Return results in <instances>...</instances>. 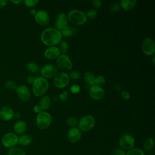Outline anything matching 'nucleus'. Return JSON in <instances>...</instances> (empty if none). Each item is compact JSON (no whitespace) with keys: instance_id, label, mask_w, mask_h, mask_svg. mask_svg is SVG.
<instances>
[{"instance_id":"1","label":"nucleus","mask_w":155,"mask_h":155,"mask_svg":"<svg viewBox=\"0 0 155 155\" xmlns=\"http://www.w3.org/2000/svg\"><path fill=\"white\" fill-rule=\"evenodd\" d=\"M41 41L45 45L48 47L56 46L62 41V36L61 31L53 27H48L44 29L41 34Z\"/></svg>"},{"instance_id":"2","label":"nucleus","mask_w":155,"mask_h":155,"mask_svg":"<svg viewBox=\"0 0 155 155\" xmlns=\"http://www.w3.org/2000/svg\"><path fill=\"white\" fill-rule=\"evenodd\" d=\"M31 85L33 93L36 97H42L44 96L49 88L48 80L42 76L35 78Z\"/></svg>"},{"instance_id":"3","label":"nucleus","mask_w":155,"mask_h":155,"mask_svg":"<svg viewBox=\"0 0 155 155\" xmlns=\"http://www.w3.org/2000/svg\"><path fill=\"white\" fill-rule=\"evenodd\" d=\"M68 20L74 25L81 26L87 21L85 13L78 9L70 10L67 15Z\"/></svg>"},{"instance_id":"4","label":"nucleus","mask_w":155,"mask_h":155,"mask_svg":"<svg viewBox=\"0 0 155 155\" xmlns=\"http://www.w3.org/2000/svg\"><path fill=\"white\" fill-rule=\"evenodd\" d=\"M52 122L51 115L45 111H42L38 114L36 117V124L37 127L41 130L48 128Z\"/></svg>"},{"instance_id":"5","label":"nucleus","mask_w":155,"mask_h":155,"mask_svg":"<svg viewBox=\"0 0 155 155\" xmlns=\"http://www.w3.org/2000/svg\"><path fill=\"white\" fill-rule=\"evenodd\" d=\"M96 120L91 114H87L82 116L78 120V128L83 132H88L93 129L95 126Z\"/></svg>"},{"instance_id":"6","label":"nucleus","mask_w":155,"mask_h":155,"mask_svg":"<svg viewBox=\"0 0 155 155\" xmlns=\"http://www.w3.org/2000/svg\"><path fill=\"white\" fill-rule=\"evenodd\" d=\"M119 147L125 150H130L134 148L136 144V140L134 137L128 134L122 135L119 139L118 141Z\"/></svg>"},{"instance_id":"7","label":"nucleus","mask_w":155,"mask_h":155,"mask_svg":"<svg viewBox=\"0 0 155 155\" xmlns=\"http://www.w3.org/2000/svg\"><path fill=\"white\" fill-rule=\"evenodd\" d=\"M56 67L65 71L70 70L73 68V62L66 54H61L56 59Z\"/></svg>"},{"instance_id":"8","label":"nucleus","mask_w":155,"mask_h":155,"mask_svg":"<svg viewBox=\"0 0 155 155\" xmlns=\"http://www.w3.org/2000/svg\"><path fill=\"white\" fill-rule=\"evenodd\" d=\"M1 143L5 148L15 147L18 143V136L13 132L6 133L1 139Z\"/></svg>"},{"instance_id":"9","label":"nucleus","mask_w":155,"mask_h":155,"mask_svg":"<svg viewBox=\"0 0 155 155\" xmlns=\"http://www.w3.org/2000/svg\"><path fill=\"white\" fill-rule=\"evenodd\" d=\"M141 49L143 53L148 56L154 55L155 53V42L151 38H145L141 44Z\"/></svg>"},{"instance_id":"10","label":"nucleus","mask_w":155,"mask_h":155,"mask_svg":"<svg viewBox=\"0 0 155 155\" xmlns=\"http://www.w3.org/2000/svg\"><path fill=\"white\" fill-rule=\"evenodd\" d=\"M69 82V76L65 72H60L57 73L53 79L54 85L59 89L66 87L68 85Z\"/></svg>"},{"instance_id":"11","label":"nucleus","mask_w":155,"mask_h":155,"mask_svg":"<svg viewBox=\"0 0 155 155\" xmlns=\"http://www.w3.org/2000/svg\"><path fill=\"white\" fill-rule=\"evenodd\" d=\"M40 71L42 78L46 79H51L58 73V67L53 64H45L41 67Z\"/></svg>"},{"instance_id":"12","label":"nucleus","mask_w":155,"mask_h":155,"mask_svg":"<svg viewBox=\"0 0 155 155\" xmlns=\"http://www.w3.org/2000/svg\"><path fill=\"white\" fill-rule=\"evenodd\" d=\"M88 94L92 99L95 101H100L104 97L105 91L102 87L93 85L90 87Z\"/></svg>"},{"instance_id":"13","label":"nucleus","mask_w":155,"mask_h":155,"mask_svg":"<svg viewBox=\"0 0 155 155\" xmlns=\"http://www.w3.org/2000/svg\"><path fill=\"white\" fill-rule=\"evenodd\" d=\"M35 22L39 25H47L50 22V16L47 12L44 10H40L36 12L34 16Z\"/></svg>"},{"instance_id":"14","label":"nucleus","mask_w":155,"mask_h":155,"mask_svg":"<svg viewBox=\"0 0 155 155\" xmlns=\"http://www.w3.org/2000/svg\"><path fill=\"white\" fill-rule=\"evenodd\" d=\"M67 139L71 143L78 142L82 137V131L76 127L70 128L67 132Z\"/></svg>"},{"instance_id":"15","label":"nucleus","mask_w":155,"mask_h":155,"mask_svg":"<svg viewBox=\"0 0 155 155\" xmlns=\"http://www.w3.org/2000/svg\"><path fill=\"white\" fill-rule=\"evenodd\" d=\"M16 93L19 98L24 101L27 102L30 98V92L28 88L24 84H21L18 85L16 88Z\"/></svg>"},{"instance_id":"16","label":"nucleus","mask_w":155,"mask_h":155,"mask_svg":"<svg viewBox=\"0 0 155 155\" xmlns=\"http://www.w3.org/2000/svg\"><path fill=\"white\" fill-rule=\"evenodd\" d=\"M68 17L67 15H66L64 12L59 13L56 17L54 25L56 27V28L61 30L64 27L67 26L68 24Z\"/></svg>"},{"instance_id":"17","label":"nucleus","mask_w":155,"mask_h":155,"mask_svg":"<svg viewBox=\"0 0 155 155\" xmlns=\"http://www.w3.org/2000/svg\"><path fill=\"white\" fill-rule=\"evenodd\" d=\"M59 50L56 46L48 47L46 48L44 53V57L49 60L56 59L61 54Z\"/></svg>"},{"instance_id":"18","label":"nucleus","mask_w":155,"mask_h":155,"mask_svg":"<svg viewBox=\"0 0 155 155\" xmlns=\"http://www.w3.org/2000/svg\"><path fill=\"white\" fill-rule=\"evenodd\" d=\"M27 126L25 121L22 120H19L16 121L13 125L14 133L16 135H22L24 134L27 130Z\"/></svg>"},{"instance_id":"19","label":"nucleus","mask_w":155,"mask_h":155,"mask_svg":"<svg viewBox=\"0 0 155 155\" xmlns=\"http://www.w3.org/2000/svg\"><path fill=\"white\" fill-rule=\"evenodd\" d=\"M14 117L13 110L8 107H4L0 109V117L4 121H8Z\"/></svg>"},{"instance_id":"20","label":"nucleus","mask_w":155,"mask_h":155,"mask_svg":"<svg viewBox=\"0 0 155 155\" xmlns=\"http://www.w3.org/2000/svg\"><path fill=\"white\" fill-rule=\"evenodd\" d=\"M61 33L64 37H74L77 34V30L74 27L67 25L61 30Z\"/></svg>"},{"instance_id":"21","label":"nucleus","mask_w":155,"mask_h":155,"mask_svg":"<svg viewBox=\"0 0 155 155\" xmlns=\"http://www.w3.org/2000/svg\"><path fill=\"white\" fill-rule=\"evenodd\" d=\"M51 104V100L50 96L44 95L40 99L39 103L38 105L41 107L42 110L45 111L50 107Z\"/></svg>"},{"instance_id":"22","label":"nucleus","mask_w":155,"mask_h":155,"mask_svg":"<svg viewBox=\"0 0 155 155\" xmlns=\"http://www.w3.org/2000/svg\"><path fill=\"white\" fill-rule=\"evenodd\" d=\"M137 1L135 0H122L120 2V7L126 11L132 10L136 5Z\"/></svg>"},{"instance_id":"23","label":"nucleus","mask_w":155,"mask_h":155,"mask_svg":"<svg viewBox=\"0 0 155 155\" xmlns=\"http://www.w3.org/2000/svg\"><path fill=\"white\" fill-rule=\"evenodd\" d=\"M33 141L32 137L28 134H23L18 137V143L22 146H27L31 143Z\"/></svg>"},{"instance_id":"24","label":"nucleus","mask_w":155,"mask_h":155,"mask_svg":"<svg viewBox=\"0 0 155 155\" xmlns=\"http://www.w3.org/2000/svg\"><path fill=\"white\" fill-rule=\"evenodd\" d=\"M154 147V141L152 137H148L143 141V151L151 153Z\"/></svg>"},{"instance_id":"25","label":"nucleus","mask_w":155,"mask_h":155,"mask_svg":"<svg viewBox=\"0 0 155 155\" xmlns=\"http://www.w3.org/2000/svg\"><path fill=\"white\" fill-rule=\"evenodd\" d=\"M95 78H96V76H94L93 73L91 71H88L84 73V81L87 85L90 86H92L94 85Z\"/></svg>"},{"instance_id":"26","label":"nucleus","mask_w":155,"mask_h":155,"mask_svg":"<svg viewBox=\"0 0 155 155\" xmlns=\"http://www.w3.org/2000/svg\"><path fill=\"white\" fill-rule=\"evenodd\" d=\"M7 155H26V154L21 148L15 147L9 149Z\"/></svg>"},{"instance_id":"27","label":"nucleus","mask_w":155,"mask_h":155,"mask_svg":"<svg viewBox=\"0 0 155 155\" xmlns=\"http://www.w3.org/2000/svg\"><path fill=\"white\" fill-rule=\"evenodd\" d=\"M125 155H145V154L143 150L137 147H134L127 151Z\"/></svg>"},{"instance_id":"28","label":"nucleus","mask_w":155,"mask_h":155,"mask_svg":"<svg viewBox=\"0 0 155 155\" xmlns=\"http://www.w3.org/2000/svg\"><path fill=\"white\" fill-rule=\"evenodd\" d=\"M26 69L31 73H35L38 71L39 67L36 62H30L26 65Z\"/></svg>"},{"instance_id":"29","label":"nucleus","mask_w":155,"mask_h":155,"mask_svg":"<svg viewBox=\"0 0 155 155\" xmlns=\"http://www.w3.org/2000/svg\"><path fill=\"white\" fill-rule=\"evenodd\" d=\"M60 53L62 54H66L69 49V45L68 42L65 41H61L59 43V46L58 47Z\"/></svg>"},{"instance_id":"30","label":"nucleus","mask_w":155,"mask_h":155,"mask_svg":"<svg viewBox=\"0 0 155 155\" xmlns=\"http://www.w3.org/2000/svg\"><path fill=\"white\" fill-rule=\"evenodd\" d=\"M66 123L67 125L72 128V127H75L78 125V120L76 117L73 116H70L66 119Z\"/></svg>"},{"instance_id":"31","label":"nucleus","mask_w":155,"mask_h":155,"mask_svg":"<svg viewBox=\"0 0 155 155\" xmlns=\"http://www.w3.org/2000/svg\"><path fill=\"white\" fill-rule=\"evenodd\" d=\"M106 82V79L104 76L102 75H99L95 78V82H94V85H98V86H102L104 85Z\"/></svg>"},{"instance_id":"32","label":"nucleus","mask_w":155,"mask_h":155,"mask_svg":"<svg viewBox=\"0 0 155 155\" xmlns=\"http://www.w3.org/2000/svg\"><path fill=\"white\" fill-rule=\"evenodd\" d=\"M87 18L90 19H94L97 15V12L94 9H90L87 12L85 13Z\"/></svg>"},{"instance_id":"33","label":"nucleus","mask_w":155,"mask_h":155,"mask_svg":"<svg viewBox=\"0 0 155 155\" xmlns=\"http://www.w3.org/2000/svg\"><path fill=\"white\" fill-rule=\"evenodd\" d=\"M24 5L27 7H34L39 2L38 0H24L23 1Z\"/></svg>"},{"instance_id":"34","label":"nucleus","mask_w":155,"mask_h":155,"mask_svg":"<svg viewBox=\"0 0 155 155\" xmlns=\"http://www.w3.org/2000/svg\"><path fill=\"white\" fill-rule=\"evenodd\" d=\"M70 79L73 80H78L81 78V73L77 70H73L69 74Z\"/></svg>"},{"instance_id":"35","label":"nucleus","mask_w":155,"mask_h":155,"mask_svg":"<svg viewBox=\"0 0 155 155\" xmlns=\"http://www.w3.org/2000/svg\"><path fill=\"white\" fill-rule=\"evenodd\" d=\"M120 8H121V7H120V4L119 3H116V2L111 4L110 7V10L113 13H117V12H119Z\"/></svg>"},{"instance_id":"36","label":"nucleus","mask_w":155,"mask_h":155,"mask_svg":"<svg viewBox=\"0 0 155 155\" xmlns=\"http://www.w3.org/2000/svg\"><path fill=\"white\" fill-rule=\"evenodd\" d=\"M5 86L6 88H7L8 90H15L17 87L16 83L14 81H11V80L7 81L5 83Z\"/></svg>"},{"instance_id":"37","label":"nucleus","mask_w":155,"mask_h":155,"mask_svg":"<svg viewBox=\"0 0 155 155\" xmlns=\"http://www.w3.org/2000/svg\"><path fill=\"white\" fill-rule=\"evenodd\" d=\"M125 151L120 147H116L113 150V155H125Z\"/></svg>"},{"instance_id":"38","label":"nucleus","mask_w":155,"mask_h":155,"mask_svg":"<svg viewBox=\"0 0 155 155\" xmlns=\"http://www.w3.org/2000/svg\"><path fill=\"white\" fill-rule=\"evenodd\" d=\"M70 91L73 94H77L81 90V87L78 84H73L70 89Z\"/></svg>"},{"instance_id":"39","label":"nucleus","mask_w":155,"mask_h":155,"mask_svg":"<svg viewBox=\"0 0 155 155\" xmlns=\"http://www.w3.org/2000/svg\"><path fill=\"white\" fill-rule=\"evenodd\" d=\"M68 96V93L67 91H64L62 92L59 95V99L61 102H65Z\"/></svg>"},{"instance_id":"40","label":"nucleus","mask_w":155,"mask_h":155,"mask_svg":"<svg viewBox=\"0 0 155 155\" xmlns=\"http://www.w3.org/2000/svg\"><path fill=\"white\" fill-rule=\"evenodd\" d=\"M91 4L95 8H100L102 5V2L100 0H93L91 1Z\"/></svg>"},{"instance_id":"41","label":"nucleus","mask_w":155,"mask_h":155,"mask_svg":"<svg viewBox=\"0 0 155 155\" xmlns=\"http://www.w3.org/2000/svg\"><path fill=\"white\" fill-rule=\"evenodd\" d=\"M121 96H122V97L125 100H129L130 99V94L127 90H122Z\"/></svg>"},{"instance_id":"42","label":"nucleus","mask_w":155,"mask_h":155,"mask_svg":"<svg viewBox=\"0 0 155 155\" xmlns=\"http://www.w3.org/2000/svg\"><path fill=\"white\" fill-rule=\"evenodd\" d=\"M42 111V110L41 107H40L38 104V105H35L34 106V107H33V111H34L35 113H36L37 114H39V113H40Z\"/></svg>"},{"instance_id":"43","label":"nucleus","mask_w":155,"mask_h":155,"mask_svg":"<svg viewBox=\"0 0 155 155\" xmlns=\"http://www.w3.org/2000/svg\"><path fill=\"white\" fill-rule=\"evenodd\" d=\"M8 2V1L7 0H0V8H4V7H5Z\"/></svg>"},{"instance_id":"44","label":"nucleus","mask_w":155,"mask_h":155,"mask_svg":"<svg viewBox=\"0 0 155 155\" xmlns=\"http://www.w3.org/2000/svg\"><path fill=\"white\" fill-rule=\"evenodd\" d=\"M34 79H35V78H34L33 76H27V82L29 83V84H31L33 83Z\"/></svg>"},{"instance_id":"45","label":"nucleus","mask_w":155,"mask_h":155,"mask_svg":"<svg viewBox=\"0 0 155 155\" xmlns=\"http://www.w3.org/2000/svg\"><path fill=\"white\" fill-rule=\"evenodd\" d=\"M11 2L15 4H19L20 3H21L22 2H23L22 0H12Z\"/></svg>"},{"instance_id":"46","label":"nucleus","mask_w":155,"mask_h":155,"mask_svg":"<svg viewBox=\"0 0 155 155\" xmlns=\"http://www.w3.org/2000/svg\"><path fill=\"white\" fill-rule=\"evenodd\" d=\"M36 12H37V11H36L35 8H32V9H31V10H30V14H31V15H33V16L35 15V14L36 13Z\"/></svg>"},{"instance_id":"47","label":"nucleus","mask_w":155,"mask_h":155,"mask_svg":"<svg viewBox=\"0 0 155 155\" xmlns=\"http://www.w3.org/2000/svg\"><path fill=\"white\" fill-rule=\"evenodd\" d=\"M14 117L15 118H19L20 117V114L17 112V113H14Z\"/></svg>"},{"instance_id":"48","label":"nucleus","mask_w":155,"mask_h":155,"mask_svg":"<svg viewBox=\"0 0 155 155\" xmlns=\"http://www.w3.org/2000/svg\"><path fill=\"white\" fill-rule=\"evenodd\" d=\"M152 64L153 65V66H154L155 65V56L153 55L152 57Z\"/></svg>"}]
</instances>
